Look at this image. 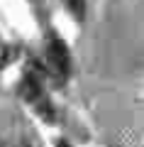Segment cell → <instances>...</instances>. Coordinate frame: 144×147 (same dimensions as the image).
<instances>
[{
  "label": "cell",
  "mask_w": 144,
  "mask_h": 147,
  "mask_svg": "<svg viewBox=\"0 0 144 147\" xmlns=\"http://www.w3.org/2000/svg\"><path fill=\"white\" fill-rule=\"evenodd\" d=\"M20 93L25 96L27 103H32V108H34L44 120H54V108H52V103H49V98H46V93H44V86H42L39 76L27 74L25 79H22Z\"/></svg>",
  "instance_id": "cell-1"
},
{
  "label": "cell",
  "mask_w": 144,
  "mask_h": 147,
  "mask_svg": "<svg viewBox=\"0 0 144 147\" xmlns=\"http://www.w3.org/2000/svg\"><path fill=\"white\" fill-rule=\"evenodd\" d=\"M46 59H49V66L54 69V74L68 76V71H71V54H68V47L59 39V37H49Z\"/></svg>",
  "instance_id": "cell-2"
},
{
  "label": "cell",
  "mask_w": 144,
  "mask_h": 147,
  "mask_svg": "<svg viewBox=\"0 0 144 147\" xmlns=\"http://www.w3.org/2000/svg\"><path fill=\"white\" fill-rule=\"evenodd\" d=\"M68 7L76 17H83V0H68Z\"/></svg>",
  "instance_id": "cell-3"
},
{
  "label": "cell",
  "mask_w": 144,
  "mask_h": 147,
  "mask_svg": "<svg viewBox=\"0 0 144 147\" xmlns=\"http://www.w3.org/2000/svg\"><path fill=\"white\" fill-rule=\"evenodd\" d=\"M56 147H71V145H68V142H64V140H61V142H56Z\"/></svg>",
  "instance_id": "cell-4"
}]
</instances>
